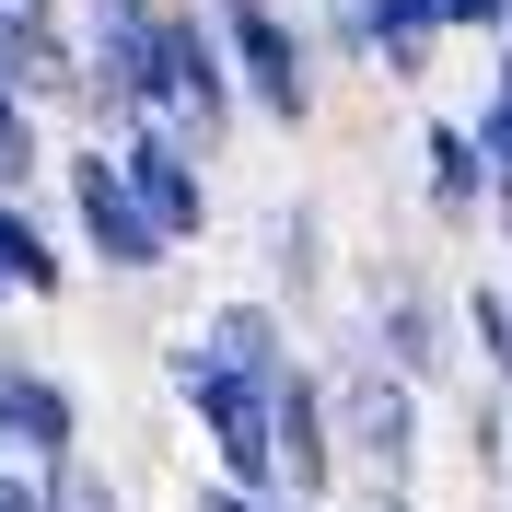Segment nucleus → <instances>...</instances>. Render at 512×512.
I'll use <instances>...</instances> for the list:
<instances>
[{"label": "nucleus", "instance_id": "nucleus-1", "mask_svg": "<svg viewBox=\"0 0 512 512\" xmlns=\"http://www.w3.org/2000/svg\"><path fill=\"white\" fill-rule=\"evenodd\" d=\"M326 396H338V478L361 489V512H408L419 501V454H431V396L350 315L326 338Z\"/></svg>", "mask_w": 512, "mask_h": 512}, {"label": "nucleus", "instance_id": "nucleus-2", "mask_svg": "<svg viewBox=\"0 0 512 512\" xmlns=\"http://www.w3.org/2000/svg\"><path fill=\"white\" fill-rule=\"evenodd\" d=\"M163 396H175V419H187L198 443H210V466L222 478H245V489H280V443H268V396L280 384L268 373H245V361H222L210 338H175L163 350Z\"/></svg>", "mask_w": 512, "mask_h": 512}, {"label": "nucleus", "instance_id": "nucleus-3", "mask_svg": "<svg viewBox=\"0 0 512 512\" xmlns=\"http://www.w3.org/2000/svg\"><path fill=\"white\" fill-rule=\"evenodd\" d=\"M350 326L373 338L419 396H443L466 373V315H454V291L419 268V256H361L350 268Z\"/></svg>", "mask_w": 512, "mask_h": 512}, {"label": "nucleus", "instance_id": "nucleus-4", "mask_svg": "<svg viewBox=\"0 0 512 512\" xmlns=\"http://www.w3.org/2000/svg\"><path fill=\"white\" fill-rule=\"evenodd\" d=\"M59 210H70V256L82 268H105V280H163L175 268V233L140 210V187H128L117 140H82V152H59Z\"/></svg>", "mask_w": 512, "mask_h": 512}, {"label": "nucleus", "instance_id": "nucleus-5", "mask_svg": "<svg viewBox=\"0 0 512 512\" xmlns=\"http://www.w3.org/2000/svg\"><path fill=\"white\" fill-rule=\"evenodd\" d=\"M210 24H222V47H233L245 117L280 128V140H303V128H315V59H326V47L291 24L280 0H210Z\"/></svg>", "mask_w": 512, "mask_h": 512}, {"label": "nucleus", "instance_id": "nucleus-6", "mask_svg": "<svg viewBox=\"0 0 512 512\" xmlns=\"http://www.w3.org/2000/svg\"><path fill=\"white\" fill-rule=\"evenodd\" d=\"M152 117L222 163L233 117H245V82H233V47H222V24H210V0H163V105Z\"/></svg>", "mask_w": 512, "mask_h": 512}, {"label": "nucleus", "instance_id": "nucleus-7", "mask_svg": "<svg viewBox=\"0 0 512 512\" xmlns=\"http://www.w3.org/2000/svg\"><path fill=\"white\" fill-rule=\"evenodd\" d=\"M82 12V70H94V140L163 105V0H70Z\"/></svg>", "mask_w": 512, "mask_h": 512}, {"label": "nucleus", "instance_id": "nucleus-8", "mask_svg": "<svg viewBox=\"0 0 512 512\" xmlns=\"http://www.w3.org/2000/svg\"><path fill=\"white\" fill-rule=\"evenodd\" d=\"M268 443H280V501L291 512H326L338 501V396H326V361H291L280 396H268Z\"/></svg>", "mask_w": 512, "mask_h": 512}, {"label": "nucleus", "instance_id": "nucleus-9", "mask_svg": "<svg viewBox=\"0 0 512 512\" xmlns=\"http://www.w3.org/2000/svg\"><path fill=\"white\" fill-rule=\"evenodd\" d=\"M117 163H128L140 210H152L175 245H210V152H198V140H175L163 117H128L117 128Z\"/></svg>", "mask_w": 512, "mask_h": 512}, {"label": "nucleus", "instance_id": "nucleus-10", "mask_svg": "<svg viewBox=\"0 0 512 512\" xmlns=\"http://www.w3.org/2000/svg\"><path fill=\"white\" fill-rule=\"evenodd\" d=\"M0 454H12V466L82 454V384L47 373V361H24L12 338H0Z\"/></svg>", "mask_w": 512, "mask_h": 512}, {"label": "nucleus", "instance_id": "nucleus-11", "mask_svg": "<svg viewBox=\"0 0 512 512\" xmlns=\"http://www.w3.org/2000/svg\"><path fill=\"white\" fill-rule=\"evenodd\" d=\"M256 256H268V291H280L303 326L338 303V233H326V210H315V198H280V210H268V245H256Z\"/></svg>", "mask_w": 512, "mask_h": 512}, {"label": "nucleus", "instance_id": "nucleus-12", "mask_svg": "<svg viewBox=\"0 0 512 512\" xmlns=\"http://www.w3.org/2000/svg\"><path fill=\"white\" fill-rule=\"evenodd\" d=\"M419 210L443 233H478L489 222V152L466 117H419Z\"/></svg>", "mask_w": 512, "mask_h": 512}, {"label": "nucleus", "instance_id": "nucleus-13", "mask_svg": "<svg viewBox=\"0 0 512 512\" xmlns=\"http://www.w3.org/2000/svg\"><path fill=\"white\" fill-rule=\"evenodd\" d=\"M198 338H210L222 361H245V373H268V384L303 361V315H291L280 291H233V303H210V315H198Z\"/></svg>", "mask_w": 512, "mask_h": 512}, {"label": "nucleus", "instance_id": "nucleus-14", "mask_svg": "<svg viewBox=\"0 0 512 512\" xmlns=\"http://www.w3.org/2000/svg\"><path fill=\"white\" fill-rule=\"evenodd\" d=\"M70 268H82V256H70V233L35 222L24 187H0V291H12V303H59Z\"/></svg>", "mask_w": 512, "mask_h": 512}, {"label": "nucleus", "instance_id": "nucleus-15", "mask_svg": "<svg viewBox=\"0 0 512 512\" xmlns=\"http://www.w3.org/2000/svg\"><path fill=\"white\" fill-rule=\"evenodd\" d=\"M454 315H466V361L512 396V280H466V291H454Z\"/></svg>", "mask_w": 512, "mask_h": 512}, {"label": "nucleus", "instance_id": "nucleus-16", "mask_svg": "<svg viewBox=\"0 0 512 512\" xmlns=\"http://www.w3.org/2000/svg\"><path fill=\"white\" fill-rule=\"evenodd\" d=\"M454 35H443V12L431 0H384V47H373V70L384 82H431V59H443Z\"/></svg>", "mask_w": 512, "mask_h": 512}, {"label": "nucleus", "instance_id": "nucleus-17", "mask_svg": "<svg viewBox=\"0 0 512 512\" xmlns=\"http://www.w3.org/2000/svg\"><path fill=\"white\" fill-rule=\"evenodd\" d=\"M35 175H47V105L0 70V187H24L35 198Z\"/></svg>", "mask_w": 512, "mask_h": 512}, {"label": "nucleus", "instance_id": "nucleus-18", "mask_svg": "<svg viewBox=\"0 0 512 512\" xmlns=\"http://www.w3.org/2000/svg\"><path fill=\"white\" fill-rule=\"evenodd\" d=\"M315 47H326V59H350V70H373V47H384V0H315Z\"/></svg>", "mask_w": 512, "mask_h": 512}, {"label": "nucleus", "instance_id": "nucleus-19", "mask_svg": "<svg viewBox=\"0 0 512 512\" xmlns=\"http://www.w3.org/2000/svg\"><path fill=\"white\" fill-rule=\"evenodd\" d=\"M47 512H128V489L94 454H59V466H47Z\"/></svg>", "mask_w": 512, "mask_h": 512}, {"label": "nucleus", "instance_id": "nucleus-20", "mask_svg": "<svg viewBox=\"0 0 512 512\" xmlns=\"http://www.w3.org/2000/svg\"><path fill=\"white\" fill-rule=\"evenodd\" d=\"M466 454H478V478H501L512 466V396L478 373V396H466Z\"/></svg>", "mask_w": 512, "mask_h": 512}, {"label": "nucleus", "instance_id": "nucleus-21", "mask_svg": "<svg viewBox=\"0 0 512 512\" xmlns=\"http://www.w3.org/2000/svg\"><path fill=\"white\" fill-rule=\"evenodd\" d=\"M466 128H478L489 175H512V70H501V59H489V94H478V117H466Z\"/></svg>", "mask_w": 512, "mask_h": 512}, {"label": "nucleus", "instance_id": "nucleus-22", "mask_svg": "<svg viewBox=\"0 0 512 512\" xmlns=\"http://www.w3.org/2000/svg\"><path fill=\"white\" fill-rule=\"evenodd\" d=\"M187 512H291L280 489H245V478H222V466H210V478L187 489Z\"/></svg>", "mask_w": 512, "mask_h": 512}, {"label": "nucleus", "instance_id": "nucleus-23", "mask_svg": "<svg viewBox=\"0 0 512 512\" xmlns=\"http://www.w3.org/2000/svg\"><path fill=\"white\" fill-rule=\"evenodd\" d=\"M443 12V35H501L512 24V0H431Z\"/></svg>", "mask_w": 512, "mask_h": 512}, {"label": "nucleus", "instance_id": "nucleus-24", "mask_svg": "<svg viewBox=\"0 0 512 512\" xmlns=\"http://www.w3.org/2000/svg\"><path fill=\"white\" fill-rule=\"evenodd\" d=\"M489 59H501V70H512V24H501V35H489Z\"/></svg>", "mask_w": 512, "mask_h": 512}, {"label": "nucleus", "instance_id": "nucleus-25", "mask_svg": "<svg viewBox=\"0 0 512 512\" xmlns=\"http://www.w3.org/2000/svg\"><path fill=\"white\" fill-rule=\"evenodd\" d=\"M489 512H512V489H489Z\"/></svg>", "mask_w": 512, "mask_h": 512}]
</instances>
